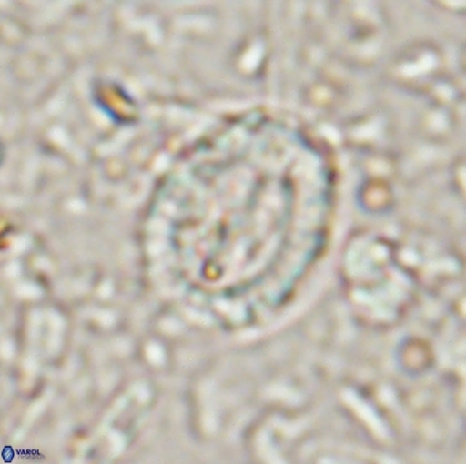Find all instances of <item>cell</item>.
Wrapping results in <instances>:
<instances>
[{"label": "cell", "mask_w": 466, "mask_h": 464, "mask_svg": "<svg viewBox=\"0 0 466 464\" xmlns=\"http://www.w3.org/2000/svg\"><path fill=\"white\" fill-rule=\"evenodd\" d=\"M332 200V166L307 135L268 116L232 119L164 180L147 256L245 320L279 307L317 261Z\"/></svg>", "instance_id": "obj_1"}]
</instances>
